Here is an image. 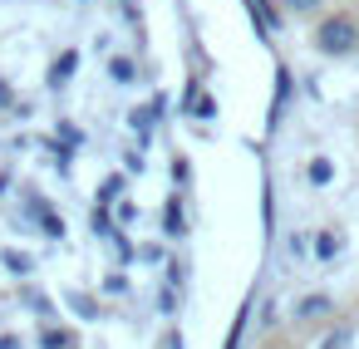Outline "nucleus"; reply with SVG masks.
Listing matches in <instances>:
<instances>
[{
	"instance_id": "f257e3e1",
	"label": "nucleus",
	"mask_w": 359,
	"mask_h": 349,
	"mask_svg": "<svg viewBox=\"0 0 359 349\" xmlns=\"http://www.w3.org/2000/svg\"><path fill=\"white\" fill-rule=\"evenodd\" d=\"M315 50H320V55H354V50H359V25H349V20H325V25H315Z\"/></svg>"
},
{
	"instance_id": "9d476101",
	"label": "nucleus",
	"mask_w": 359,
	"mask_h": 349,
	"mask_svg": "<svg viewBox=\"0 0 359 349\" xmlns=\"http://www.w3.org/2000/svg\"><path fill=\"white\" fill-rule=\"evenodd\" d=\"M0 349H20V344H15V339H6V344H0Z\"/></svg>"
},
{
	"instance_id": "0eeeda50",
	"label": "nucleus",
	"mask_w": 359,
	"mask_h": 349,
	"mask_svg": "<svg viewBox=\"0 0 359 349\" xmlns=\"http://www.w3.org/2000/svg\"><path fill=\"white\" fill-rule=\"evenodd\" d=\"M45 349H69V334H65V329H50V334H45Z\"/></svg>"
},
{
	"instance_id": "39448f33",
	"label": "nucleus",
	"mask_w": 359,
	"mask_h": 349,
	"mask_svg": "<svg viewBox=\"0 0 359 349\" xmlns=\"http://www.w3.org/2000/svg\"><path fill=\"white\" fill-rule=\"evenodd\" d=\"M330 177H334V163H330V158H315V163H310V182L320 187V182H330Z\"/></svg>"
},
{
	"instance_id": "6e6552de",
	"label": "nucleus",
	"mask_w": 359,
	"mask_h": 349,
	"mask_svg": "<svg viewBox=\"0 0 359 349\" xmlns=\"http://www.w3.org/2000/svg\"><path fill=\"white\" fill-rule=\"evenodd\" d=\"M114 79H123V84H128V79H133V64H128V60H114Z\"/></svg>"
},
{
	"instance_id": "7ed1b4c3",
	"label": "nucleus",
	"mask_w": 359,
	"mask_h": 349,
	"mask_svg": "<svg viewBox=\"0 0 359 349\" xmlns=\"http://www.w3.org/2000/svg\"><path fill=\"white\" fill-rule=\"evenodd\" d=\"M163 221H168V231H172V236H182V231H187V226H182V202H177V197L168 202V212H163Z\"/></svg>"
},
{
	"instance_id": "423d86ee",
	"label": "nucleus",
	"mask_w": 359,
	"mask_h": 349,
	"mask_svg": "<svg viewBox=\"0 0 359 349\" xmlns=\"http://www.w3.org/2000/svg\"><path fill=\"white\" fill-rule=\"evenodd\" d=\"M6 266H11L15 275H30V256H25V251H11V256H6Z\"/></svg>"
},
{
	"instance_id": "20e7f679",
	"label": "nucleus",
	"mask_w": 359,
	"mask_h": 349,
	"mask_svg": "<svg viewBox=\"0 0 359 349\" xmlns=\"http://www.w3.org/2000/svg\"><path fill=\"white\" fill-rule=\"evenodd\" d=\"M334 251H339V236H334V231H320V236H315V256H320V261H330Z\"/></svg>"
},
{
	"instance_id": "f03ea898",
	"label": "nucleus",
	"mask_w": 359,
	"mask_h": 349,
	"mask_svg": "<svg viewBox=\"0 0 359 349\" xmlns=\"http://www.w3.org/2000/svg\"><path fill=\"white\" fill-rule=\"evenodd\" d=\"M74 64H79V55H74V50H69V55H60V64H55V74H50V84L60 89V84H65V79L74 74Z\"/></svg>"
},
{
	"instance_id": "1a4fd4ad",
	"label": "nucleus",
	"mask_w": 359,
	"mask_h": 349,
	"mask_svg": "<svg viewBox=\"0 0 359 349\" xmlns=\"http://www.w3.org/2000/svg\"><path fill=\"white\" fill-rule=\"evenodd\" d=\"M0 104H11V84L6 79H0Z\"/></svg>"
}]
</instances>
